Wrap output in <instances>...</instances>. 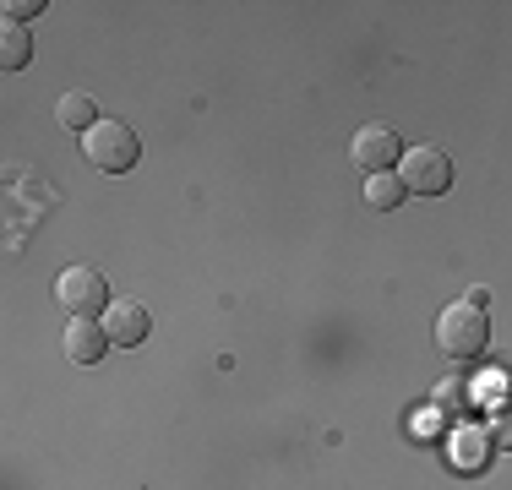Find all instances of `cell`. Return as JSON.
<instances>
[{"instance_id": "cell-5", "label": "cell", "mask_w": 512, "mask_h": 490, "mask_svg": "<svg viewBox=\"0 0 512 490\" xmlns=\"http://www.w3.org/2000/svg\"><path fill=\"white\" fill-rule=\"evenodd\" d=\"M349 153H355V164L365 175H387V169L404 158V137H398L393 126H382V120H371V126L355 131V142H349Z\"/></svg>"}, {"instance_id": "cell-6", "label": "cell", "mask_w": 512, "mask_h": 490, "mask_svg": "<svg viewBox=\"0 0 512 490\" xmlns=\"http://www.w3.org/2000/svg\"><path fill=\"white\" fill-rule=\"evenodd\" d=\"M104 333H109V343H120V349H137V343H148V333H153L148 305H142V300H115V305L104 311Z\"/></svg>"}, {"instance_id": "cell-12", "label": "cell", "mask_w": 512, "mask_h": 490, "mask_svg": "<svg viewBox=\"0 0 512 490\" xmlns=\"http://www.w3.org/2000/svg\"><path fill=\"white\" fill-rule=\"evenodd\" d=\"M453 447H458L463 469H485V458H491V452H485V447H491V431H474V425H469V431H458Z\"/></svg>"}, {"instance_id": "cell-3", "label": "cell", "mask_w": 512, "mask_h": 490, "mask_svg": "<svg viewBox=\"0 0 512 490\" xmlns=\"http://www.w3.org/2000/svg\"><path fill=\"white\" fill-rule=\"evenodd\" d=\"M55 300L66 305L71 316H93V322L115 305V300H109V278L99 273V267H88V262L66 267V273L55 278Z\"/></svg>"}, {"instance_id": "cell-1", "label": "cell", "mask_w": 512, "mask_h": 490, "mask_svg": "<svg viewBox=\"0 0 512 490\" xmlns=\"http://www.w3.org/2000/svg\"><path fill=\"white\" fill-rule=\"evenodd\" d=\"M485 343H491V316H485L480 305L458 300V305H447V311L436 316V349H442L447 360L469 365V360L485 354Z\"/></svg>"}, {"instance_id": "cell-14", "label": "cell", "mask_w": 512, "mask_h": 490, "mask_svg": "<svg viewBox=\"0 0 512 490\" xmlns=\"http://www.w3.org/2000/svg\"><path fill=\"white\" fill-rule=\"evenodd\" d=\"M44 0H6V22H22L28 28V17H39Z\"/></svg>"}, {"instance_id": "cell-2", "label": "cell", "mask_w": 512, "mask_h": 490, "mask_svg": "<svg viewBox=\"0 0 512 490\" xmlns=\"http://www.w3.org/2000/svg\"><path fill=\"white\" fill-rule=\"evenodd\" d=\"M82 153H88V164L104 169V175H126V169L142 158V142H137V131H131L126 120H99V126L82 137Z\"/></svg>"}, {"instance_id": "cell-10", "label": "cell", "mask_w": 512, "mask_h": 490, "mask_svg": "<svg viewBox=\"0 0 512 490\" xmlns=\"http://www.w3.org/2000/svg\"><path fill=\"white\" fill-rule=\"evenodd\" d=\"M55 120H60L66 131H82V137L99 126V120H93V98H88V93H66V98L55 104Z\"/></svg>"}, {"instance_id": "cell-7", "label": "cell", "mask_w": 512, "mask_h": 490, "mask_svg": "<svg viewBox=\"0 0 512 490\" xmlns=\"http://www.w3.org/2000/svg\"><path fill=\"white\" fill-rule=\"evenodd\" d=\"M104 349H109L104 322H93V316H71V327H66V360H77V365H99V360H104Z\"/></svg>"}, {"instance_id": "cell-11", "label": "cell", "mask_w": 512, "mask_h": 490, "mask_svg": "<svg viewBox=\"0 0 512 490\" xmlns=\"http://www.w3.org/2000/svg\"><path fill=\"white\" fill-rule=\"evenodd\" d=\"M404 196H409V186L398 175H365V202H371L376 213H393Z\"/></svg>"}, {"instance_id": "cell-4", "label": "cell", "mask_w": 512, "mask_h": 490, "mask_svg": "<svg viewBox=\"0 0 512 490\" xmlns=\"http://www.w3.org/2000/svg\"><path fill=\"white\" fill-rule=\"evenodd\" d=\"M398 164H404V169H398V180L409 186V196H442V191H453V158H447L442 147L420 142V147H409Z\"/></svg>"}, {"instance_id": "cell-8", "label": "cell", "mask_w": 512, "mask_h": 490, "mask_svg": "<svg viewBox=\"0 0 512 490\" xmlns=\"http://www.w3.org/2000/svg\"><path fill=\"white\" fill-rule=\"evenodd\" d=\"M431 403H436V414H447V420H463V414L474 409V387L463 382V376H442V382L431 387Z\"/></svg>"}, {"instance_id": "cell-15", "label": "cell", "mask_w": 512, "mask_h": 490, "mask_svg": "<svg viewBox=\"0 0 512 490\" xmlns=\"http://www.w3.org/2000/svg\"><path fill=\"white\" fill-rule=\"evenodd\" d=\"M496 382H502V387L512 382V365H502V371H496Z\"/></svg>"}, {"instance_id": "cell-13", "label": "cell", "mask_w": 512, "mask_h": 490, "mask_svg": "<svg viewBox=\"0 0 512 490\" xmlns=\"http://www.w3.org/2000/svg\"><path fill=\"white\" fill-rule=\"evenodd\" d=\"M491 447H512V403H496V414H491Z\"/></svg>"}, {"instance_id": "cell-9", "label": "cell", "mask_w": 512, "mask_h": 490, "mask_svg": "<svg viewBox=\"0 0 512 490\" xmlns=\"http://www.w3.org/2000/svg\"><path fill=\"white\" fill-rule=\"evenodd\" d=\"M28 60H33V33L22 28V22H6V33H0V66L22 71Z\"/></svg>"}]
</instances>
